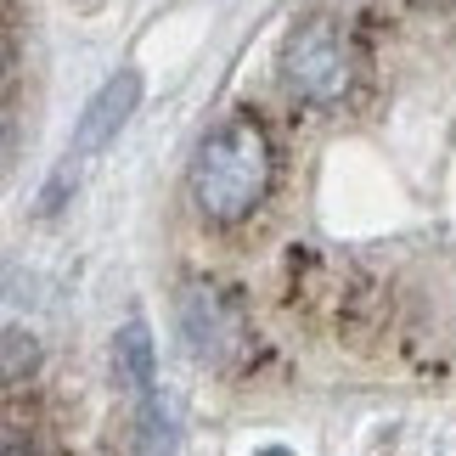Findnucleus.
I'll list each match as a JSON object with an SVG mask.
<instances>
[{
	"label": "nucleus",
	"instance_id": "nucleus-1",
	"mask_svg": "<svg viewBox=\"0 0 456 456\" xmlns=\"http://www.w3.org/2000/svg\"><path fill=\"white\" fill-rule=\"evenodd\" d=\"M191 203L208 225H242L265 208L276 186V147L254 113H225L191 152Z\"/></svg>",
	"mask_w": 456,
	"mask_h": 456
},
{
	"label": "nucleus",
	"instance_id": "nucleus-2",
	"mask_svg": "<svg viewBox=\"0 0 456 456\" xmlns=\"http://www.w3.org/2000/svg\"><path fill=\"white\" fill-rule=\"evenodd\" d=\"M282 79L293 96L315 102V108H332V102L349 96V85H355V51H349V34L338 17H305L282 40Z\"/></svg>",
	"mask_w": 456,
	"mask_h": 456
},
{
	"label": "nucleus",
	"instance_id": "nucleus-3",
	"mask_svg": "<svg viewBox=\"0 0 456 456\" xmlns=\"http://www.w3.org/2000/svg\"><path fill=\"white\" fill-rule=\"evenodd\" d=\"M175 315H181V332H186L191 355L208 361V366H232L242 349H248V322H242V310L225 288L191 282L181 293V305H175Z\"/></svg>",
	"mask_w": 456,
	"mask_h": 456
},
{
	"label": "nucleus",
	"instance_id": "nucleus-4",
	"mask_svg": "<svg viewBox=\"0 0 456 456\" xmlns=\"http://www.w3.org/2000/svg\"><path fill=\"white\" fill-rule=\"evenodd\" d=\"M135 102H142V74L135 68H118V74L102 85V91L91 96V108L79 113V130H74V152L91 158L113 142L118 130H125V118L135 113Z\"/></svg>",
	"mask_w": 456,
	"mask_h": 456
},
{
	"label": "nucleus",
	"instance_id": "nucleus-5",
	"mask_svg": "<svg viewBox=\"0 0 456 456\" xmlns=\"http://www.w3.org/2000/svg\"><path fill=\"white\" fill-rule=\"evenodd\" d=\"M113 366H118V383L135 395V406H152L158 389H152V338L142 322H130L113 344Z\"/></svg>",
	"mask_w": 456,
	"mask_h": 456
},
{
	"label": "nucleus",
	"instance_id": "nucleus-6",
	"mask_svg": "<svg viewBox=\"0 0 456 456\" xmlns=\"http://www.w3.org/2000/svg\"><path fill=\"white\" fill-rule=\"evenodd\" d=\"M6 456H34V440L23 434V423H6Z\"/></svg>",
	"mask_w": 456,
	"mask_h": 456
},
{
	"label": "nucleus",
	"instance_id": "nucleus-7",
	"mask_svg": "<svg viewBox=\"0 0 456 456\" xmlns=\"http://www.w3.org/2000/svg\"><path fill=\"white\" fill-rule=\"evenodd\" d=\"M271 456H282V451H271Z\"/></svg>",
	"mask_w": 456,
	"mask_h": 456
}]
</instances>
